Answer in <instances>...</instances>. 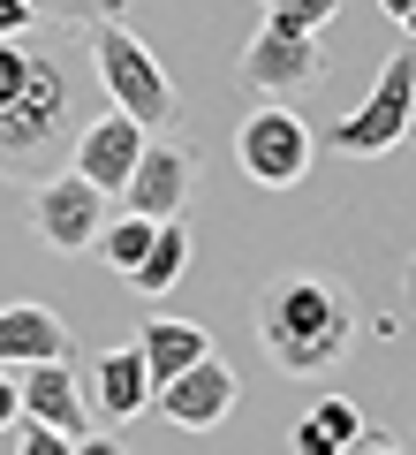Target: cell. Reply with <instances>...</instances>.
<instances>
[{"mask_svg": "<svg viewBox=\"0 0 416 455\" xmlns=\"http://www.w3.org/2000/svg\"><path fill=\"white\" fill-rule=\"evenodd\" d=\"M250 326H257V349H265L280 372L310 379V372H326V364L349 357L356 296L341 289V281H326V274H280V281L257 289Z\"/></svg>", "mask_w": 416, "mask_h": 455, "instance_id": "cell-1", "label": "cell"}, {"mask_svg": "<svg viewBox=\"0 0 416 455\" xmlns=\"http://www.w3.org/2000/svg\"><path fill=\"white\" fill-rule=\"evenodd\" d=\"M76 76H68L61 53L31 46V68L8 99H0V167H31L46 152H61L76 137Z\"/></svg>", "mask_w": 416, "mask_h": 455, "instance_id": "cell-2", "label": "cell"}, {"mask_svg": "<svg viewBox=\"0 0 416 455\" xmlns=\"http://www.w3.org/2000/svg\"><path fill=\"white\" fill-rule=\"evenodd\" d=\"M83 46H91L98 84H106V107L137 114L145 130H167V122H175V76H167V68L152 61V46H145L137 31H129L122 16L83 23Z\"/></svg>", "mask_w": 416, "mask_h": 455, "instance_id": "cell-3", "label": "cell"}, {"mask_svg": "<svg viewBox=\"0 0 416 455\" xmlns=\"http://www.w3.org/2000/svg\"><path fill=\"white\" fill-rule=\"evenodd\" d=\"M310 130H303V114L295 107H257L250 122H242V137H235V160H242V175L257 182V190H295V182L310 175Z\"/></svg>", "mask_w": 416, "mask_h": 455, "instance_id": "cell-4", "label": "cell"}, {"mask_svg": "<svg viewBox=\"0 0 416 455\" xmlns=\"http://www.w3.org/2000/svg\"><path fill=\"white\" fill-rule=\"evenodd\" d=\"M409 84H416V46H401L394 61L379 68L371 99H364L356 114H341L326 145H334V152H356V160H364V152H394V145H401V122H409Z\"/></svg>", "mask_w": 416, "mask_h": 455, "instance_id": "cell-5", "label": "cell"}, {"mask_svg": "<svg viewBox=\"0 0 416 455\" xmlns=\"http://www.w3.org/2000/svg\"><path fill=\"white\" fill-rule=\"evenodd\" d=\"M318 76H326V46H318V31H288V23H272V16H265V31L242 46V84H250V92H265V99L310 92Z\"/></svg>", "mask_w": 416, "mask_h": 455, "instance_id": "cell-6", "label": "cell"}, {"mask_svg": "<svg viewBox=\"0 0 416 455\" xmlns=\"http://www.w3.org/2000/svg\"><path fill=\"white\" fill-rule=\"evenodd\" d=\"M16 372H23V379H16L23 418L68 433V440H76V455H83V448H106V440H98V418L83 410V387H76V372H68V357H38V364H16Z\"/></svg>", "mask_w": 416, "mask_h": 455, "instance_id": "cell-7", "label": "cell"}, {"mask_svg": "<svg viewBox=\"0 0 416 455\" xmlns=\"http://www.w3.org/2000/svg\"><path fill=\"white\" fill-rule=\"evenodd\" d=\"M235 395H242L235 364H220V357L205 349V357L182 364L175 379H160V387H152V403H160V418H167V425H182V433H212V425L235 410Z\"/></svg>", "mask_w": 416, "mask_h": 455, "instance_id": "cell-8", "label": "cell"}, {"mask_svg": "<svg viewBox=\"0 0 416 455\" xmlns=\"http://www.w3.org/2000/svg\"><path fill=\"white\" fill-rule=\"evenodd\" d=\"M31 220H38V235H46L53 251H91L98 228H106V190H98V182H83L76 167H68V175L38 182Z\"/></svg>", "mask_w": 416, "mask_h": 455, "instance_id": "cell-9", "label": "cell"}, {"mask_svg": "<svg viewBox=\"0 0 416 455\" xmlns=\"http://www.w3.org/2000/svg\"><path fill=\"white\" fill-rule=\"evenodd\" d=\"M145 122L137 114H122V107H106V114H91L76 130V152H68V167H76L83 182H98L106 197H122V182H129V167H137V152H145Z\"/></svg>", "mask_w": 416, "mask_h": 455, "instance_id": "cell-10", "label": "cell"}, {"mask_svg": "<svg viewBox=\"0 0 416 455\" xmlns=\"http://www.w3.org/2000/svg\"><path fill=\"white\" fill-rule=\"evenodd\" d=\"M190 182H197L190 145H167V137L152 145V137H145V152H137V167H129L122 197H129V212H145V220H182Z\"/></svg>", "mask_w": 416, "mask_h": 455, "instance_id": "cell-11", "label": "cell"}, {"mask_svg": "<svg viewBox=\"0 0 416 455\" xmlns=\"http://www.w3.org/2000/svg\"><path fill=\"white\" fill-rule=\"evenodd\" d=\"M152 410V372H145V349L137 341H122V349H106L91 372V418L98 425H129Z\"/></svg>", "mask_w": 416, "mask_h": 455, "instance_id": "cell-12", "label": "cell"}, {"mask_svg": "<svg viewBox=\"0 0 416 455\" xmlns=\"http://www.w3.org/2000/svg\"><path fill=\"white\" fill-rule=\"evenodd\" d=\"M76 341H68L61 311L46 304H8L0 311V364H38V357H68Z\"/></svg>", "mask_w": 416, "mask_h": 455, "instance_id": "cell-13", "label": "cell"}, {"mask_svg": "<svg viewBox=\"0 0 416 455\" xmlns=\"http://www.w3.org/2000/svg\"><path fill=\"white\" fill-rule=\"evenodd\" d=\"M182 266H190V228H182V220H160V228H152V243H145V259L129 266L122 281H129L137 296H167V289L182 281Z\"/></svg>", "mask_w": 416, "mask_h": 455, "instance_id": "cell-14", "label": "cell"}, {"mask_svg": "<svg viewBox=\"0 0 416 455\" xmlns=\"http://www.w3.org/2000/svg\"><path fill=\"white\" fill-rule=\"evenodd\" d=\"M137 349H145V372H152V387H160L182 364H197L212 341H205V326H190V319H152L145 334H137Z\"/></svg>", "mask_w": 416, "mask_h": 455, "instance_id": "cell-15", "label": "cell"}, {"mask_svg": "<svg viewBox=\"0 0 416 455\" xmlns=\"http://www.w3.org/2000/svg\"><path fill=\"white\" fill-rule=\"evenodd\" d=\"M356 433H364V418H356L349 395H326L318 410L303 418V433H295V448L303 455H334V448H356Z\"/></svg>", "mask_w": 416, "mask_h": 455, "instance_id": "cell-16", "label": "cell"}, {"mask_svg": "<svg viewBox=\"0 0 416 455\" xmlns=\"http://www.w3.org/2000/svg\"><path fill=\"white\" fill-rule=\"evenodd\" d=\"M152 228H160V220H145V212H114V220L98 228V259H106L114 274H129V266L145 259V243H152Z\"/></svg>", "mask_w": 416, "mask_h": 455, "instance_id": "cell-17", "label": "cell"}, {"mask_svg": "<svg viewBox=\"0 0 416 455\" xmlns=\"http://www.w3.org/2000/svg\"><path fill=\"white\" fill-rule=\"evenodd\" d=\"M272 23H288V31H326L341 16V0H265Z\"/></svg>", "mask_w": 416, "mask_h": 455, "instance_id": "cell-18", "label": "cell"}, {"mask_svg": "<svg viewBox=\"0 0 416 455\" xmlns=\"http://www.w3.org/2000/svg\"><path fill=\"white\" fill-rule=\"evenodd\" d=\"M16 448L23 455H76V440L53 433V425H38V418H16Z\"/></svg>", "mask_w": 416, "mask_h": 455, "instance_id": "cell-19", "label": "cell"}, {"mask_svg": "<svg viewBox=\"0 0 416 455\" xmlns=\"http://www.w3.org/2000/svg\"><path fill=\"white\" fill-rule=\"evenodd\" d=\"M31 8H46V16H61V23H98V16H122V0H31Z\"/></svg>", "mask_w": 416, "mask_h": 455, "instance_id": "cell-20", "label": "cell"}, {"mask_svg": "<svg viewBox=\"0 0 416 455\" xmlns=\"http://www.w3.org/2000/svg\"><path fill=\"white\" fill-rule=\"evenodd\" d=\"M23 68H31V46H23V38H0V99L23 84Z\"/></svg>", "mask_w": 416, "mask_h": 455, "instance_id": "cell-21", "label": "cell"}, {"mask_svg": "<svg viewBox=\"0 0 416 455\" xmlns=\"http://www.w3.org/2000/svg\"><path fill=\"white\" fill-rule=\"evenodd\" d=\"M31 16H38L31 0H0V38H23V31H31Z\"/></svg>", "mask_w": 416, "mask_h": 455, "instance_id": "cell-22", "label": "cell"}, {"mask_svg": "<svg viewBox=\"0 0 416 455\" xmlns=\"http://www.w3.org/2000/svg\"><path fill=\"white\" fill-rule=\"evenodd\" d=\"M23 418V403H16V364H0V433Z\"/></svg>", "mask_w": 416, "mask_h": 455, "instance_id": "cell-23", "label": "cell"}, {"mask_svg": "<svg viewBox=\"0 0 416 455\" xmlns=\"http://www.w3.org/2000/svg\"><path fill=\"white\" fill-rule=\"evenodd\" d=\"M401 304H409V319H416V259H409V274H401Z\"/></svg>", "mask_w": 416, "mask_h": 455, "instance_id": "cell-24", "label": "cell"}, {"mask_svg": "<svg viewBox=\"0 0 416 455\" xmlns=\"http://www.w3.org/2000/svg\"><path fill=\"white\" fill-rule=\"evenodd\" d=\"M401 137H409V145H416V84H409V122H401Z\"/></svg>", "mask_w": 416, "mask_h": 455, "instance_id": "cell-25", "label": "cell"}, {"mask_svg": "<svg viewBox=\"0 0 416 455\" xmlns=\"http://www.w3.org/2000/svg\"><path fill=\"white\" fill-rule=\"evenodd\" d=\"M379 8H386V16H394V23H401V16H409V0H379Z\"/></svg>", "mask_w": 416, "mask_h": 455, "instance_id": "cell-26", "label": "cell"}, {"mask_svg": "<svg viewBox=\"0 0 416 455\" xmlns=\"http://www.w3.org/2000/svg\"><path fill=\"white\" fill-rule=\"evenodd\" d=\"M401 31H409V38H416V0H409V16H401Z\"/></svg>", "mask_w": 416, "mask_h": 455, "instance_id": "cell-27", "label": "cell"}]
</instances>
